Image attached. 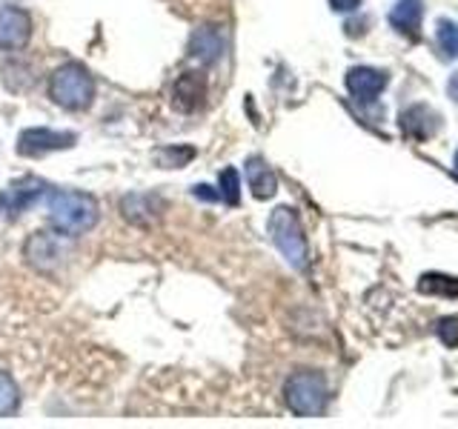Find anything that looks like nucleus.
Wrapping results in <instances>:
<instances>
[{"instance_id": "1", "label": "nucleus", "mask_w": 458, "mask_h": 429, "mask_svg": "<svg viewBox=\"0 0 458 429\" xmlns=\"http://www.w3.org/2000/svg\"><path fill=\"white\" fill-rule=\"evenodd\" d=\"M98 204L92 195L72 192V189H55L49 195V221L57 232L69 238L89 232L98 223Z\"/></svg>"}, {"instance_id": "2", "label": "nucleus", "mask_w": 458, "mask_h": 429, "mask_svg": "<svg viewBox=\"0 0 458 429\" xmlns=\"http://www.w3.org/2000/svg\"><path fill=\"white\" fill-rule=\"evenodd\" d=\"M49 97L69 112L89 109L95 100V78L89 75V69L75 61L57 66L49 78Z\"/></svg>"}, {"instance_id": "3", "label": "nucleus", "mask_w": 458, "mask_h": 429, "mask_svg": "<svg viewBox=\"0 0 458 429\" xmlns=\"http://www.w3.org/2000/svg\"><path fill=\"white\" fill-rule=\"evenodd\" d=\"M284 400L295 415H321L327 400H329V390H327V378L315 369H298L295 375H290V381L284 383Z\"/></svg>"}, {"instance_id": "4", "label": "nucleus", "mask_w": 458, "mask_h": 429, "mask_svg": "<svg viewBox=\"0 0 458 429\" xmlns=\"http://www.w3.org/2000/svg\"><path fill=\"white\" fill-rule=\"evenodd\" d=\"M267 229L272 235V243L281 249V255L290 261L295 269H307V238H304V229H301L298 214L290 206H278L276 212L269 214Z\"/></svg>"}, {"instance_id": "5", "label": "nucleus", "mask_w": 458, "mask_h": 429, "mask_svg": "<svg viewBox=\"0 0 458 429\" xmlns=\"http://www.w3.org/2000/svg\"><path fill=\"white\" fill-rule=\"evenodd\" d=\"M69 255V240L52 232H32L23 247V257L29 266H35L38 272H55L64 264V257Z\"/></svg>"}, {"instance_id": "6", "label": "nucleus", "mask_w": 458, "mask_h": 429, "mask_svg": "<svg viewBox=\"0 0 458 429\" xmlns=\"http://www.w3.org/2000/svg\"><path fill=\"white\" fill-rule=\"evenodd\" d=\"M75 132H57V129H23L18 138V152L26 157H40L47 152H57V149H72L75 147Z\"/></svg>"}, {"instance_id": "7", "label": "nucleus", "mask_w": 458, "mask_h": 429, "mask_svg": "<svg viewBox=\"0 0 458 429\" xmlns=\"http://www.w3.org/2000/svg\"><path fill=\"white\" fill-rule=\"evenodd\" d=\"M29 40H32V14L21 6L0 9V49H23Z\"/></svg>"}, {"instance_id": "8", "label": "nucleus", "mask_w": 458, "mask_h": 429, "mask_svg": "<svg viewBox=\"0 0 458 429\" xmlns=\"http://www.w3.org/2000/svg\"><path fill=\"white\" fill-rule=\"evenodd\" d=\"M207 97V78L200 72H183L172 83V106L178 112H195L198 106H204Z\"/></svg>"}, {"instance_id": "9", "label": "nucleus", "mask_w": 458, "mask_h": 429, "mask_svg": "<svg viewBox=\"0 0 458 429\" xmlns=\"http://www.w3.org/2000/svg\"><path fill=\"white\" fill-rule=\"evenodd\" d=\"M390 78L381 69H369V66H355L347 72V89L355 100H364V104H372L384 89Z\"/></svg>"}, {"instance_id": "10", "label": "nucleus", "mask_w": 458, "mask_h": 429, "mask_svg": "<svg viewBox=\"0 0 458 429\" xmlns=\"http://www.w3.org/2000/svg\"><path fill=\"white\" fill-rule=\"evenodd\" d=\"M43 192H47V183H43V181L21 178L18 183H12L9 189L0 195V212H4V214H21L26 206H32Z\"/></svg>"}, {"instance_id": "11", "label": "nucleus", "mask_w": 458, "mask_h": 429, "mask_svg": "<svg viewBox=\"0 0 458 429\" xmlns=\"http://www.w3.org/2000/svg\"><path fill=\"white\" fill-rule=\"evenodd\" d=\"M224 46H226V40H224V32L218 26H200L190 38V57L198 63L209 66L215 61H221Z\"/></svg>"}, {"instance_id": "12", "label": "nucleus", "mask_w": 458, "mask_h": 429, "mask_svg": "<svg viewBox=\"0 0 458 429\" xmlns=\"http://www.w3.org/2000/svg\"><path fill=\"white\" fill-rule=\"evenodd\" d=\"M438 126H441L438 112H433V109L424 106V104H415L407 112H401V129H404V132L410 138H415V140L433 138L438 132Z\"/></svg>"}, {"instance_id": "13", "label": "nucleus", "mask_w": 458, "mask_h": 429, "mask_svg": "<svg viewBox=\"0 0 458 429\" xmlns=\"http://www.w3.org/2000/svg\"><path fill=\"white\" fill-rule=\"evenodd\" d=\"M421 18H424L421 0H398V4L390 9V26L398 35H404L410 40L421 38Z\"/></svg>"}, {"instance_id": "14", "label": "nucleus", "mask_w": 458, "mask_h": 429, "mask_svg": "<svg viewBox=\"0 0 458 429\" xmlns=\"http://www.w3.org/2000/svg\"><path fill=\"white\" fill-rule=\"evenodd\" d=\"M247 183L258 200H267L278 192V181H276V172L267 166L264 157H250L247 161Z\"/></svg>"}, {"instance_id": "15", "label": "nucleus", "mask_w": 458, "mask_h": 429, "mask_svg": "<svg viewBox=\"0 0 458 429\" xmlns=\"http://www.w3.org/2000/svg\"><path fill=\"white\" fill-rule=\"evenodd\" d=\"M419 292L424 295H444V298H458V278L453 275H441V272H429V275H421L419 281Z\"/></svg>"}, {"instance_id": "16", "label": "nucleus", "mask_w": 458, "mask_h": 429, "mask_svg": "<svg viewBox=\"0 0 458 429\" xmlns=\"http://www.w3.org/2000/svg\"><path fill=\"white\" fill-rule=\"evenodd\" d=\"M21 404V390L9 372L0 369V418H9V415L18 409Z\"/></svg>"}, {"instance_id": "17", "label": "nucleus", "mask_w": 458, "mask_h": 429, "mask_svg": "<svg viewBox=\"0 0 458 429\" xmlns=\"http://www.w3.org/2000/svg\"><path fill=\"white\" fill-rule=\"evenodd\" d=\"M438 43H441L444 57H455L458 55V23L441 18L438 21Z\"/></svg>"}, {"instance_id": "18", "label": "nucleus", "mask_w": 458, "mask_h": 429, "mask_svg": "<svg viewBox=\"0 0 458 429\" xmlns=\"http://www.w3.org/2000/svg\"><path fill=\"white\" fill-rule=\"evenodd\" d=\"M157 157V164H161L164 169H178L183 164H190L192 157H195V149L192 147H183V149H161L155 155Z\"/></svg>"}, {"instance_id": "19", "label": "nucleus", "mask_w": 458, "mask_h": 429, "mask_svg": "<svg viewBox=\"0 0 458 429\" xmlns=\"http://www.w3.org/2000/svg\"><path fill=\"white\" fill-rule=\"evenodd\" d=\"M238 189H241V178H238V172L233 166H226L221 172V198L226 200L229 206H235L238 204Z\"/></svg>"}, {"instance_id": "20", "label": "nucleus", "mask_w": 458, "mask_h": 429, "mask_svg": "<svg viewBox=\"0 0 458 429\" xmlns=\"http://www.w3.org/2000/svg\"><path fill=\"white\" fill-rule=\"evenodd\" d=\"M436 332L444 347H458V315H447L436 324Z\"/></svg>"}, {"instance_id": "21", "label": "nucleus", "mask_w": 458, "mask_h": 429, "mask_svg": "<svg viewBox=\"0 0 458 429\" xmlns=\"http://www.w3.org/2000/svg\"><path fill=\"white\" fill-rule=\"evenodd\" d=\"M329 6H333L335 12H355L358 6H361V0H329Z\"/></svg>"}, {"instance_id": "22", "label": "nucleus", "mask_w": 458, "mask_h": 429, "mask_svg": "<svg viewBox=\"0 0 458 429\" xmlns=\"http://www.w3.org/2000/svg\"><path fill=\"white\" fill-rule=\"evenodd\" d=\"M450 95H453V100H458V75L450 80Z\"/></svg>"}, {"instance_id": "23", "label": "nucleus", "mask_w": 458, "mask_h": 429, "mask_svg": "<svg viewBox=\"0 0 458 429\" xmlns=\"http://www.w3.org/2000/svg\"><path fill=\"white\" fill-rule=\"evenodd\" d=\"M455 178H458V152H455Z\"/></svg>"}]
</instances>
